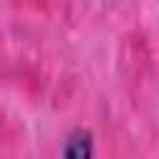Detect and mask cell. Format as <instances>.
Wrapping results in <instances>:
<instances>
[{
  "instance_id": "obj_1",
  "label": "cell",
  "mask_w": 159,
  "mask_h": 159,
  "mask_svg": "<svg viewBox=\"0 0 159 159\" xmlns=\"http://www.w3.org/2000/svg\"><path fill=\"white\" fill-rule=\"evenodd\" d=\"M62 154L70 159H89L94 157V139L87 129H75L70 132V137L65 139Z\"/></svg>"
}]
</instances>
